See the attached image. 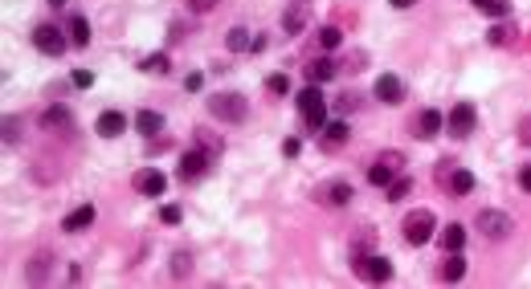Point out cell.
<instances>
[{
    "label": "cell",
    "mask_w": 531,
    "mask_h": 289,
    "mask_svg": "<svg viewBox=\"0 0 531 289\" xmlns=\"http://www.w3.org/2000/svg\"><path fill=\"white\" fill-rule=\"evenodd\" d=\"M94 130H99L102 139H119V135L127 130V114L123 110H102L99 123H94Z\"/></svg>",
    "instance_id": "cell-13"
},
{
    "label": "cell",
    "mask_w": 531,
    "mask_h": 289,
    "mask_svg": "<svg viewBox=\"0 0 531 289\" xmlns=\"http://www.w3.org/2000/svg\"><path fill=\"white\" fill-rule=\"evenodd\" d=\"M376 98H381L384 106H400L405 102V81L397 74H381L376 78Z\"/></svg>",
    "instance_id": "cell-9"
},
{
    "label": "cell",
    "mask_w": 531,
    "mask_h": 289,
    "mask_svg": "<svg viewBox=\"0 0 531 289\" xmlns=\"http://www.w3.org/2000/svg\"><path fill=\"white\" fill-rule=\"evenodd\" d=\"M209 114L221 118V123H241L249 114V102L233 90H221V94H209Z\"/></svg>",
    "instance_id": "cell-2"
},
{
    "label": "cell",
    "mask_w": 531,
    "mask_h": 289,
    "mask_svg": "<svg viewBox=\"0 0 531 289\" xmlns=\"http://www.w3.org/2000/svg\"><path fill=\"white\" fill-rule=\"evenodd\" d=\"M299 151H302L299 139H286V143H283V155H286V159H299Z\"/></svg>",
    "instance_id": "cell-36"
},
{
    "label": "cell",
    "mask_w": 531,
    "mask_h": 289,
    "mask_svg": "<svg viewBox=\"0 0 531 289\" xmlns=\"http://www.w3.org/2000/svg\"><path fill=\"white\" fill-rule=\"evenodd\" d=\"M393 179H397V167H393L388 159H376L372 167H368V183H372V188H388Z\"/></svg>",
    "instance_id": "cell-20"
},
{
    "label": "cell",
    "mask_w": 531,
    "mask_h": 289,
    "mask_svg": "<svg viewBox=\"0 0 531 289\" xmlns=\"http://www.w3.org/2000/svg\"><path fill=\"white\" fill-rule=\"evenodd\" d=\"M266 90H270V94H286V90H290V78H286V74H270V78H266Z\"/></svg>",
    "instance_id": "cell-31"
},
{
    "label": "cell",
    "mask_w": 531,
    "mask_h": 289,
    "mask_svg": "<svg viewBox=\"0 0 531 289\" xmlns=\"http://www.w3.org/2000/svg\"><path fill=\"white\" fill-rule=\"evenodd\" d=\"M70 86H74V90H90V86H94V74H90V69H74V74H70Z\"/></svg>",
    "instance_id": "cell-30"
},
{
    "label": "cell",
    "mask_w": 531,
    "mask_h": 289,
    "mask_svg": "<svg viewBox=\"0 0 531 289\" xmlns=\"http://www.w3.org/2000/svg\"><path fill=\"white\" fill-rule=\"evenodd\" d=\"M143 74H168V53H148L143 62H139Z\"/></svg>",
    "instance_id": "cell-25"
},
{
    "label": "cell",
    "mask_w": 531,
    "mask_h": 289,
    "mask_svg": "<svg viewBox=\"0 0 531 289\" xmlns=\"http://www.w3.org/2000/svg\"><path fill=\"white\" fill-rule=\"evenodd\" d=\"M356 273L364 277V281H372V285H384V281H393V261L356 253Z\"/></svg>",
    "instance_id": "cell-5"
},
{
    "label": "cell",
    "mask_w": 531,
    "mask_h": 289,
    "mask_svg": "<svg viewBox=\"0 0 531 289\" xmlns=\"http://www.w3.org/2000/svg\"><path fill=\"white\" fill-rule=\"evenodd\" d=\"M319 204H332V208L351 204V183H348V179H332V183H323V188H319Z\"/></svg>",
    "instance_id": "cell-12"
},
{
    "label": "cell",
    "mask_w": 531,
    "mask_h": 289,
    "mask_svg": "<svg viewBox=\"0 0 531 289\" xmlns=\"http://www.w3.org/2000/svg\"><path fill=\"white\" fill-rule=\"evenodd\" d=\"M393 8H409V4H417V0H388Z\"/></svg>",
    "instance_id": "cell-40"
},
{
    "label": "cell",
    "mask_w": 531,
    "mask_h": 289,
    "mask_svg": "<svg viewBox=\"0 0 531 289\" xmlns=\"http://www.w3.org/2000/svg\"><path fill=\"white\" fill-rule=\"evenodd\" d=\"M482 13H486V16H507V13H511V4H507V0H486Z\"/></svg>",
    "instance_id": "cell-34"
},
{
    "label": "cell",
    "mask_w": 531,
    "mask_h": 289,
    "mask_svg": "<svg viewBox=\"0 0 531 289\" xmlns=\"http://www.w3.org/2000/svg\"><path fill=\"white\" fill-rule=\"evenodd\" d=\"M131 183H135V192H139V196H151V200L168 192V176H164V171H155V167H143V171H135Z\"/></svg>",
    "instance_id": "cell-8"
},
{
    "label": "cell",
    "mask_w": 531,
    "mask_h": 289,
    "mask_svg": "<svg viewBox=\"0 0 531 289\" xmlns=\"http://www.w3.org/2000/svg\"><path fill=\"white\" fill-rule=\"evenodd\" d=\"M17 139H21V123H17V118H13V114H9V118H4V143L13 147V143H17Z\"/></svg>",
    "instance_id": "cell-33"
},
{
    "label": "cell",
    "mask_w": 531,
    "mask_h": 289,
    "mask_svg": "<svg viewBox=\"0 0 531 289\" xmlns=\"http://www.w3.org/2000/svg\"><path fill=\"white\" fill-rule=\"evenodd\" d=\"M474 4H478V8H482V4H486V0H474Z\"/></svg>",
    "instance_id": "cell-43"
},
{
    "label": "cell",
    "mask_w": 531,
    "mask_h": 289,
    "mask_svg": "<svg viewBox=\"0 0 531 289\" xmlns=\"http://www.w3.org/2000/svg\"><path fill=\"white\" fill-rule=\"evenodd\" d=\"M90 225H94V204H78V208L62 220V228H66V232H82V228H90Z\"/></svg>",
    "instance_id": "cell-17"
},
{
    "label": "cell",
    "mask_w": 531,
    "mask_h": 289,
    "mask_svg": "<svg viewBox=\"0 0 531 289\" xmlns=\"http://www.w3.org/2000/svg\"><path fill=\"white\" fill-rule=\"evenodd\" d=\"M33 45L41 49L45 57H62L66 45H70V37L62 29H53V25H37V29H33Z\"/></svg>",
    "instance_id": "cell-6"
},
{
    "label": "cell",
    "mask_w": 531,
    "mask_h": 289,
    "mask_svg": "<svg viewBox=\"0 0 531 289\" xmlns=\"http://www.w3.org/2000/svg\"><path fill=\"white\" fill-rule=\"evenodd\" d=\"M50 253H37L33 257V265H29V281H41V273H50Z\"/></svg>",
    "instance_id": "cell-29"
},
{
    "label": "cell",
    "mask_w": 531,
    "mask_h": 289,
    "mask_svg": "<svg viewBox=\"0 0 531 289\" xmlns=\"http://www.w3.org/2000/svg\"><path fill=\"white\" fill-rule=\"evenodd\" d=\"M339 41H344V33L335 29V25H323V29H319V45L323 49H335Z\"/></svg>",
    "instance_id": "cell-28"
},
{
    "label": "cell",
    "mask_w": 531,
    "mask_h": 289,
    "mask_svg": "<svg viewBox=\"0 0 531 289\" xmlns=\"http://www.w3.org/2000/svg\"><path fill=\"white\" fill-rule=\"evenodd\" d=\"M209 167H213V159L197 147V151H184L180 155V167H176V171H180V179H200Z\"/></svg>",
    "instance_id": "cell-10"
},
{
    "label": "cell",
    "mask_w": 531,
    "mask_h": 289,
    "mask_svg": "<svg viewBox=\"0 0 531 289\" xmlns=\"http://www.w3.org/2000/svg\"><path fill=\"white\" fill-rule=\"evenodd\" d=\"M197 147L209 155V159H217V155H221V139H217V135H209V130H197Z\"/></svg>",
    "instance_id": "cell-24"
},
{
    "label": "cell",
    "mask_w": 531,
    "mask_h": 289,
    "mask_svg": "<svg viewBox=\"0 0 531 289\" xmlns=\"http://www.w3.org/2000/svg\"><path fill=\"white\" fill-rule=\"evenodd\" d=\"M466 237H470V232H466V225H458V220L437 232V241H442V249H446V253H458V249L466 244Z\"/></svg>",
    "instance_id": "cell-18"
},
{
    "label": "cell",
    "mask_w": 531,
    "mask_h": 289,
    "mask_svg": "<svg viewBox=\"0 0 531 289\" xmlns=\"http://www.w3.org/2000/svg\"><path fill=\"white\" fill-rule=\"evenodd\" d=\"M299 118H302V127L307 130H323L327 127V98H323V90H319L315 81L311 86H302L299 90Z\"/></svg>",
    "instance_id": "cell-1"
},
{
    "label": "cell",
    "mask_w": 531,
    "mask_h": 289,
    "mask_svg": "<svg viewBox=\"0 0 531 289\" xmlns=\"http://www.w3.org/2000/svg\"><path fill=\"white\" fill-rule=\"evenodd\" d=\"M519 188H523V192L531 196V163H527V167H523V171H519Z\"/></svg>",
    "instance_id": "cell-38"
},
{
    "label": "cell",
    "mask_w": 531,
    "mask_h": 289,
    "mask_svg": "<svg viewBox=\"0 0 531 289\" xmlns=\"http://www.w3.org/2000/svg\"><path fill=\"white\" fill-rule=\"evenodd\" d=\"M437 232V216H433L429 208H417V212H409L405 216V225H400V237L409 244H425Z\"/></svg>",
    "instance_id": "cell-3"
},
{
    "label": "cell",
    "mask_w": 531,
    "mask_h": 289,
    "mask_svg": "<svg viewBox=\"0 0 531 289\" xmlns=\"http://www.w3.org/2000/svg\"><path fill=\"white\" fill-rule=\"evenodd\" d=\"M188 4H192V8H197V13H204V8H213L217 0H188Z\"/></svg>",
    "instance_id": "cell-39"
},
{
    "label": "cell",
    "mask_w": 531,
    "mask_h": 289,
    "mask_svg": "<svg viewBox=\"0 0 531 289\" xmlns=\"http://www.w3.org/2000/svg\"><path fill=\"white\" fill-rule=\"evenodd\" d=\"M348 123H344V118H332V123H327V127H323V135H319V147H323V151H327V155H335V151H339V147L348 143Z\"/></svg>",
    "instance_id": "cell-11"
},
{
    "label": "cell",
    "mask_w": 531,
    "mask_h": 289,
    "mask_svg": "<svg viewBox=\"0 0 531 289\" xmlns=\"http://www.w3.org/2000/svg\"><path fill=\"white\" fill-rule=\"evenodd\" d=\"M409 192H413V179H409V176H405V179L397 176L393 183H388V200H393V204H400V200H405Z\"/></svg>",
    "instance_id": "cell-27"
},
{
    "label": "cell",
    "mask_w": 531,
    "mask_h": 289,
    "mask_svg": "<svg viewBox=\"0 0 531 289\" xmlns=\"http://www.w3.org/2000/svg\"><path fill=\"white\" fill-rule=\"evenodd\" d=\"M307 78L315 81V86L339 78V62H332V57H315V62H307Z\"/></svg>",
    "instance_id": "cell-16"
},
{
    "label": "cell",
    "mask_w": 531,
    "mask_h": 289,
    "mask_svg": "<svg viewBox=\"0 0 531 289\" xmlns=\"http://www.w3.org/2000/svg\"><path fill=\"white\" fill-rule=\"evenodd\" d=\"M41 127L58 130V135H70V130H74V114H70L66 106H50V110L41 114Z\"/></svg>",
    "instance_id": "cell-14"
},
{
    "label": "cell",
    "mask_w": 531,
    "mask_h": 289,
    "mask_svg": "<svg viewBox=\"0 0 531 289\" xmlns=\"http://www.w3.org/2000/svg\"><path fill=\"white\" fill-rule=\"evenodd\" d=\"M474 127H478V110H474L470 102H458V106L449 110V118H446V130L454 135V139H466Z\"/></svg>",
    "instance_id": "cell-7"
},
{
    "label": "cell",
    "mask_w": 531,
    "mask_h": 289,
    "mask_svg": "<svg viewBox=\"0 0 531 289\" xmlns=\"http://www.w3.org/2000/svg\"><path fill=\"white\" fill-rule=\"evenodd\" d=\"M184 90H188V94H200V90H204V74H188V78H184Z\"/></svg>",
    "instance_id": "cell-35"
},
{
    "label": "cell",
    "mask_w": 531,
    "mask_h": 289,
    "mask_svg": "<svg viewBox=\"0 0 531 289\" xmlns=\"http://www.w3.org/2000/svg\"><path fill=\"white\" fill-rule=\"evenodd\" d=\"M523 143H531V118H527V127H523Z\"/></svg>",
    "instance_id": "cell-41"
},
{
    "label": "cell",
    "mask_w": 531,
    "mask_h": 289,
    "mask_svg": "<svg viewBox=\"0 0 531 289\" xmlns=\"http://www.w3.org/2000/svg\"><path fill=\"white\" fill-rule=\"evenodd\" d=\"M466 277V261L458 257V253H449L446 261H442V281H462Z\"/></svg>",
    "instance_id": "cell-23"
},
{
    "label": "cell",
    "mask_w": 531,
    "mask_h": 289,
    "mask_svg": "<svg viewBox=\"0 0 531 289\" xmlns=\"http://www.w3.org/2000/svg\"><path fill=\"white\" fill-rule=\"evenodd\" d=\"M474 228H478L486 241H498V237H507L511 232V216L498 208H482L478 216H474Z\"/></svg>",
    "instance_id": "cell-4"
},
{
    "label": "cell",
    "mask_w": 531,
    "mask_h": 289,
    "mask_svg": "<svg viewBox=\"0 0 531 289\" xmlns=\"http://www.w3.org/2000/svg\"><path fill=\"white\" fill-rule=\"evenodd\" d=\"M70 45H78V49L90 45V21H86V16H74V21H70Z\"/></svg>",
    "instance_id": "cell-22"
},
{
    "label": "cell",
    "mask_w": 531,
    "mask_h": 289,
    "mask_svg": "<svg viewBox=\"0 0 531 289\" xmlns=\"http://www.w3.org/2000/svg\"><path fill=\"white\" fill-rule=\"evenodd\" d=\"M160 220H164V225H180V220H184L180 204H164V208H160Z\"/></svg>",
    "instance_id": "cell-32"
},
{
    "label": "cell",
    "mask_w": 531,
    "mask_h": 289,
    "mask_svg": "<svg viewBox=\"0 0 531 289\" xmlns=\"http://www.w3.org/2000/svg\"><path fill=\"white\" fill-rule=\"evenodd\" d=\"M135 130H139L143 139H155V135L164 130V114H155V110H139V114H135Z\"/></svg>",
    "instance_id": "cell-19"
},
{
    "label": "cell",
    "mask_w": 531,
    "mask_h": 289,
    "mask_svg": "<svg viewBox=\"0 0 531 289\" xmlns=\"http://www.w3.org/2000/svg\"><path fill=\"white\" fill-rule=\"evenodd\" d=\"M172 273H176V277L188 273V257H184V253H180V257H172Z\"/></svg>",
    "instance_id": "cell-37"
},
{
    "label": "cell",
    "mask_w": 531,
    "mask_h": 289,
    "mask_svg": "<svg viewBox=\"0 0 531 289\" xmlns=\"http://www.w3.org/2000/svg\"><path fill=\"white\" fill-rule=\"evenodd\" d=\"M474 183H478V179H474V171H466V167H454V171H449V192L454 196H470Z\"/></svg>",
    "instance_id": "cell-21"
},
{
    "label": "cell",
    "mask_w": 531,
    "mask_h": 289,
    "mask_svg": "<svg viewBox=\"0 0 531 289\" xmlns=\"http://www.w3.org/2000/svg\"><path fill=\"white\" fill-rule=\"evenodd\" d=\"M50 8H66V0H50Z\"/></svg>",
    "instance_id": "cell-42"
},
{
    "label": "cell",
    "mask_w": 531,
    "mask_h": 289,
    "mask_svg": "<svg viewBox=\"0 0 531 289\" xmlns=\"http://www.w3.org/2000/svg\"><path fill=\"white\" fill-rule=\"evenodd\" d=\"M442 127H446V118H442V114H437V110L429 106V110H421V114H417L413 135H417V139H433V135H437Z\"/></svg>",
    "instance_id": "cell-15"
},
{
    "label": "cell",
    "mask_w": 531,
    "mask_h": 289,
    "mask_svg": "<svg viewBox=\"0 0 531 289\" xmlns=\"http://www.w3.org/2000/svg\"><path fill=\"white\" fill-rule=\"evenodd\" d=\"M225 45H229L233 53H246V49L253 45V41H249V33L241 29V25H237V29H229V37H225Z\"/></svg>",
    "instance_id": "cell-26"
}]
</instances>
